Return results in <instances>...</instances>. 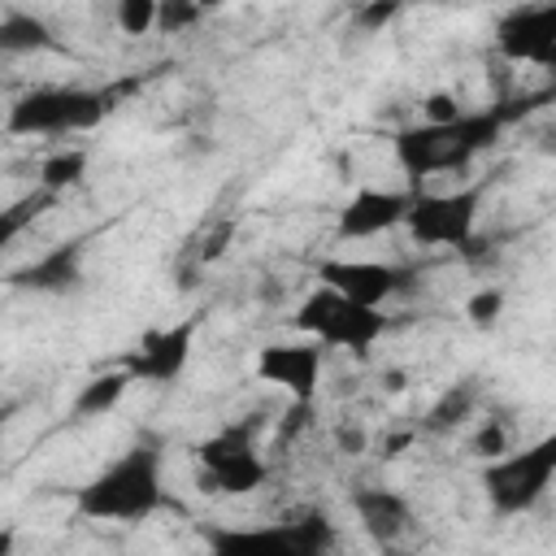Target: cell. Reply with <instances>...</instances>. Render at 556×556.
Listing matches in <instances>:
<instances>
[{"instance_id":"cell-22","label":"cell","mask_w":556,"mask_h":556,"mask_svg":"<svg viewBox=\"0 0 556 556\" xmlns=\"http://www.w3.org/2000/svg\"><path fill=\"white\" fill-rule=\"evenodd\" d=\"M200 9H187V4H156V30H178L187 22H195Z\"/></svg>"},{"instance_id":"cell-6","label":"cell","mask_w":556,"mask_h":556,"mask_svg":"<svg viewBox=\"0 0 556 556\" xmlns=\"http://www.w3.org/2000/svg\"><path fill=\"white\" fill-rule=\"evenodd\" d=\"M556 478V439L543 434L526 447H508L482 465V495L495 517H526L543 504Z\"/></svg>"},{"instance_id":"cell-13","label":"cell","mask_w":556,"mask_h":556,"mask_svg":"<svg viewBox=\"0 0 556 556\" xmlns=\"http://www.w3.org/2000/svg\"><path fill=\"white\" fill-rule=\"evenodd\" d=\"M413 204V187H356L339 208V239H378L395 226H404V213Z\"/></svg>"},{"instance_id":"cell-1","label":"cell","mask_w":556,"mask_h":556,"mask_svg":"<svg viewBox=\"0 0 556 556\" xmlns=\"http://www.w3.org/2000/svg\"><path fill=\"white\" fill-rule=\"evenodd\" d=\"M83 521L139 526L165 508V460L156 443H130L70 495Z\"/></svg>"},{"instance_id":"cell-20","label":"cell","mask_w":556,"mask_h":556,"mask_svg":"<svg viewBox=\"0 0 556 556\" xmlns=\"http://www.w3.org/2000/svg\"><path fill=\"white\" fill-rule=\"evenodd\" d=\"M113 22L122 35H152L156 30V0H122L113 9Z\"/></svg>"},{"instance_id":"cell-11","label":"cell","mask_w":556,"mask_h":556,"mask_svg":"<svg viewBox=\"0 0 556 556\" xmlns=\"http://www.w3.org/2000/svg\"><path fill=\"white\" fill-rule=\"evenodd\" d=\"M195 348V321H174V326H156L148 334H139V343L122 356V369L130 374V382H148V387H169L182 378L187 361Z\"/></svg>"},{"instance_id":"cell-21","label":"cell","mask_w":556,"mask_h":556,"mask_svg":"<svg viewBox=\"0 0 556 556\" xmlns=\"http://www.w3.org/2000/svg\"><path fill=\"white\" fill-rule=\"evenodd\" d=\"M500 313H504V291H500V287H482V291H473V295L465 300V317H469V326H478V330H491V326L500 321Z\"/></svg>"},{"instance_id":"cell-16","label":"cell","mask_w":556,"mask_h":556,"mask_svg":"<svg viewBox=\"0 0 556 556\" xmlns=\"http://www.w3.org/2000/svg\"><path fill=\"white\" fill-rule=\"evenodd\" d=\"M78 256H83V243H65L56 252H48L43 261L17 269V287H35V291H65L74 278H78Z\"/></svg>"},{"instance_id":"cell-7","label":"cell","mask_w":556,"mask_h":556,"mask_svg":"<svg viewBox=\"0 0 556 556\" xmlns=\"http://www.w3.org/2000/svg\"><path fill=\"white\" fill-rule=\"evenodd\" d=\"M195 478L208 495H252L269 478V460L252 421H226L195 443Z\"/></svg>"},{"instance_id":"cell-9","label":"cell","mask_w":556,"mask_h":556,"mask_svg":"<svg viewBox=\"0 0 556 556\" xmlns=\"http://www.w3.org/2000/svg\"><path fill=\"white\" fill-rule=\"evenodd\" d=\"M317 282L339 291L352 304L365 308H382L387 300H395L408 287V269L395 261H374V256H321L317 261Z\"/></svg>"},{"instance_id":"cell-12","label":"cell","mask_w":556,"mask_h":556,"mask_svg":"<svg viewBox=\"0 0 556 556\" xmlns=\"http://www.w3.org/2000/svg\"><path fill=\"white\" fill-rule=\"evenodd\" d=\"M495 48L513 65H556V4H517L495 22Z\"/></svg>"},{"instance_id":"cell-14","label":"cell","mask_w":556,"mask_h":556,"mask_svg":"<svg viewBox=\"0 0 556 556\" xmlns=\"http://www.w3.org/2000/svg\"><path fill=\"white\" fill-rule=\"evenodd\" d=\"M352 513L378 547H391L395 539H404L413 530V504L391 486H356L352 491Z\"/></svg>"},{"instance_id":"cell-17","label":"cell","mask_w":556,"mask_h":556,"mask_svg":"<svg viewBox=\"0 0 556 556\" xmlns=\"http://www.w3.org/2000/svg\"><path fill=\"white\" fill-rule=\"evenodd\" d=\"M135 382H130V374L117 365V369H109V374H96L91 382H83V391L74 395V413L78 417H104V413H113L117 408V400L130 391Z\"/></svg>"},{"instance_id":"cell-19","label":"cell","mask_w":556,"mask_h":556,"mask_svg":"<svg viewBox=\"0 0 556 556\" xmlns=\"http://www.w3.org/2000/svg\"><path fill=\"white\" fill-rule=\"evenodd\" d=\"M83 174H87V152H83V148H61V152L43 156L35 187H39V191H48V195H61V191H65V187H74Z\"/></svg>"},{"instance_id":"cell-3","label":"cell","mask_w":556,"mask_h":556,"mask_svg":"<svg viewBox=\"0 0 556 556\" xmlns=\"http://www.w3.org/2000/svg\"><path fill=\"white\" fill-rule=\"evenodd\" d=\"M334 521L321 508L256 526H204V556H334Z\"/></svg>"},{"instance_id":"cell-15","label":"cell","mask_w":556,"mask_h":556,"mask_svg":"<svg viewBox=\"0 0 556 556\" xmlns=\"http://www.w3.org/2000/svg\"><path fill=\"white\" fill-rule=\"evenodd\" d=\"M56 48V35L43 17L13 9L0 17V56H30V52H48Z\"/></svg>"},{"instance_id":"cell-10","label":"cell","mask_w":556,"mask_h":556,"mask_svg":"<svg viewBox=\"0 0 556 556\" xmlns=\"http://www.w3.org/2000/svg\"><path fill=\"white\" fill-rule=\"evenodd\" d=\"M326 374V352L313 339H282V343H265L256 352V378L278 387L282 395H291V404H313L317 387Z\"/></svg>"},{"instance_id":"cell-2","label":"cell","mask_w":556,"mask_h":556,"mask_svg":"<svg viewBox=\"0 0 556 556\" xmlns=\"http://www.w3.org/2000/svg\"><path fill=\"white\" fill-rule=\"evenodd\" d=\"M504 122L508 113L500 109H465L452 122H413L391 139L395 165L404 169L408 187H421L439 174H460L500 139Z\"/></svg>"},{"instance_id":"cell-5","label":"cell","mask_w":556,"mask_h":556,"mask_svg":"<svg viewBox=\"0 0 556 556\" xmlns=\"http://www.w3.org/2000/svg\"><path fill=\"white\" fill-rule=\"evenodd\" d=\"M391 317L382 308H365V304H352L343 300L339 291L330 287H313L295 313H291V330L300 339H313L326 356L330 352H352V356H369V348L387 334Z\"/></svg>"},{"instance_id":"cell-18","label":"cell","mask_w":556,"mask_h":556,"mask_svg":"<svg viewBox=\"0 0 556 556\" xmlns=\"http://www.w3.org/2000/svg\"><path fill=\"white\" fill-rule=\"evenodd\" d=\"M56 195H48V191H39V187H30V191H22L17 200H9V204H0V256L13 248V239L52 204Z\"/></svg>"},{"instance_id":"cell-23","label":"cell","mask_w":556,"mask_h":556,"mask_svg":"<svg viewBox=\"0 0 556 556\" xmlns=\"http://www.w3.org/2000/svg\"><path fill=\"white\" fill-rule=\"evenodd\" d=\"M0 556H17V530L0 526Z\"/></svg>"},{"instance_id":"cell-4","label":"cell","mask_w":556,"mask_h":556,"mask_svg":"<svg viewBox=\"0 0 556 556\" xmlns=\"http://www.w3.org/2000/svg\"><path fill=\"white\" fill-rule=\"evenodd\" d=\"M109 117V96L78 83H48L22 91L9 113L4 130L17 139H61V135H87Z\"/></svg>"},{"instance_id":"cell-8","label":"cell","mask_w":556,"mask_h":556,"mask_svg":"<svg viewBox=\"0 0 556 556\" xmlns=\"http://www.w3.org/2000/svg\"><path fill=\"white\" fill-rule=\"evenodd\" d=\"M482 195H486L482 182L452 187V191L413 187V204L404 213V230L421 248H465L473 239V230H478Z\"/></svg>"}]
</instances>
